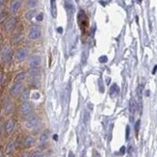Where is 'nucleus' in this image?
<instances>
[{
  "mask_svg": "<svg viewBox=\"0 0 157 157\" xmlns=\"http://www.w3.org/2000/svg\"><path fill=\"white\" fill-rule=\"evenodd\" d=\"M0 58L1 61L4 63H9L12 58V48L9 44H5L1 48V52H0Z\"/></svg>",
  "mask_w": 157,
  "mask_h": 157,
  "instance_id": "1",
  "label": "nucleus"
},
{
  "mask_svg": "<svg viewBox=\"0 0 157 157\" xmlns=\"http://www.w3.org/2000/svg\"><path fill=\"white\" fill-rule=\"evenodd\" d=\"M42 36V30L40 26L33 25L30 27L29 32H28V38L30 40H38L39 38H41Z\"/></svg>",
  "mask_w": 157,
  "mask_h": 157,
  "instance_id": "2",
  "label": "nucleus"
},
{
  "mask_svg": "<svg viewBox=\"0 0 157 157\" xmlns=\"http://www.w3.org/2000/svg\"><path fill=\"white\" fill-rule=\"evenodd\" d=\"M34 110V106L31 102L28 101H24L22 104L19 107V112L22 114L23 116H28L33 112Z\"/></svg>",
  "mask_w": 157,
  "mask_h": 157,
  "instance_id": "3",
  "label": "nucleus"
},
{
  "mask_svg": "<svg viewBox=\"0 0 157 157\" xmlns=\"http://www.w3.org/2000/svg\"><path fill=\"white\" fill-rule=\"evenodd\" d=\"M40 124V119L37 116H31L26 120L25 122V126L28 129H34Z\"/></svg>",
  "mask_w": 157,
  "mask_h": 157,
  "instance_id": "4",
  "label": "nucleus"
},
{
  "mask_svg": "<svg viewBox=\"0 0 157 157\" xmlns=\"http://www.w3.org/2000/svg\"><path fill=\"white\" fill-rule=\"evenodd\" d=\"M78 22H79V25L83 31L88 28V19L83 11H80L79 14H78Z\"/></svg>",
  "mask_w": 157,
  "mask_h": 157,
  "instance_id": "5",
  "label": "nucleus"
},
{
  "mask_svg": "<svg viewBox=\"0 0 157 157\" xmlns=\"http://www.w3.org/2000/svg\"><path fill=\"white\" fill-rule=\"evenodd\" d=\"M28 51L25 48H19L15 54V59L16 62H22L27 58Z\"/></svg>",
  "mask_w": 157,
  "mask_h": 157,
  "instance_id": "6",
  "label": "nucleus"
},
{
  "mask_svg": "<svg viewBox=\"0 0 157 157\" xmlns=\"http://www.w3.org/2000/svg\"><path fill=\"white\" fill-rule=\"evenodd\" d=\"M21 90H22V84H21V82H15V83L11 86L9 92L11 95L16 96L20 94Z\"/></svg>",
  "mask_w": 157,
  "mask_h": 157,
  "instance_id": "7",
  "label": "nucleus"
},
{
  "mask_svg": "<svg viewBox=\"0 0 157 157\" xmlns=\"http://www.w3.org/2000/svg\"><path fill=\"white\" fill-rule=\"evenodd\" d=\"M16 19L15 16L10 17V19H7V20L4 22V29L6 31H11L16 27Z\"/></svg>",
  "mask_w": 157,
  "mask_h": 157,
  "instance_id": "8",
  "label": "nucleus"
},
{
  "mask_svg": "<svg viewBox=\"0 0 157 157\" xmlns=\"http://www.w3.org/2000/svg\"><path fill=\"white\" fill-rule=\"evenodd\" d=\"M21 5H22V1L21 0H13L10 4V13L12 14H16L20 9Z\"/></svg>",
  "mask_w": 157,
  "mask_h": 157,
  "instance_id": "9",
  "label": "nucleus"
},
{
  "mask_svg": "<svg viewBox=\"0 0 157 157\" xmlns=\"http://www.w3.org/2000/svg\"><path fill=\"white\" fill-rule=\"evenodd\" d=\"M28 64H29L30 67H40L41 64H42L41 57L38 56V55L32 56L31 58L29 59V62H28Z\"/></svg>",
  "mask_w": 157,
  "mask_h": 157,
  "instance_id": "10",
  "label": "nucleus"
},
{
  "mask_svg": "<svg viewBox=\"0 0 157 157\" xmlns=\"http://www.w3.org/2000/svg\"><path fill=\"white\" fill-rule=\"evenodd\" d=\"M14 127H15V122L14 120H8L5 123V132L7 134H11L14 130Z\"/></svg>",
  "mask_w": 157,
  "mask_h": 157,
  "instance_id": "11",
  "label": "nucleus"
},
{
  "mask_svg": "<svg viewBox=\"0 0 157 157\" xmlns=\"http://www.w3.org/2000/svg\"><path fill=\"white\" fill-rule=\"evenodd\" d=\"M34 143H35V139H34V137L30 136V135H28V136H26L25 138H24V140H23L24 147H26V148H30V147H32V146L34 145Z\"/></svg>",
  "mask_w": 157,
  "mask_h": 157,
  "instance_id": "12",
  "label": "nucleus"
},
{
  "mask_svg": "<svg viewBox=\"0 0 157 157\" xmlns=\"http://www.w3.org/2000/svg\"><path fill=\"white\" fill-rule=\"evenodd\" d=\"M40 71L41 70H40V69H39V67H30L29 70L27 71V73H28V75L31 77H36L40 74Z\"/></svg>",
  "mask_w": 157,
  "mask_h": 157,
  "instance_id": "13",
  "label": "nucleus"
},
{
  "mask_svg": "<svg viewBox=\"0 0 157 157\" xmlns=\"http://www.w3.org/2000/svg\"><path fill=\"white\" fill-rule=\"evenodd\" d=\"M30 97V91L28 90V89H26V90H24L22 92H21L20 95V100L21 101H27L28 99H29Z\"/></svg>",
  "mask_w": 157,
  "mask_h": 157,
  "instance_id": "14",
  "label": "nucleus"
},
{
  "mask_svg": "<svg viewBox=\"0 0 157 157\" xmlns=\"http://www.w3.org/2000/svg\"><path fill=\"white\" fill-rule=\"evenodd\" d=\"M50 8H51V15L53 17L57 16V7H56V0H50Z\"/></svg>",
  "mask_w": 157,
  "mask_h": 157,
  "instance_id": "15",
  "label": "nucleus"
},
{
  "mask_svg": "<svg viewBox=\"0 0 157 157\" xmlns=\"http://www.w3.org/2000/svg\"><path fill=\"white\" fill-rule=\"evenodd\" d=\"M26 77V72H24V71H21V72H19L16 75L15 77V82H22L24 79H25Z\"/></svg>",
  "mask_w": 157,
  "mask_h": 157,
  "instance_id": "16",
  "label": "nucleus"
},
{
  "mask_svg": "<svg viewBox=\"0 0 157 157\" xmlns=\"http://www.w3.org/2000/svg\"><path fill=\"white\" fill-rule=\"evenodd\" d=\"M66 9L69 12V14H72L74 11V6L70 0H66Z\"/></svg>",
  "mask_w": 157,
  "mask_h": 157,
  "instance_id": "17",
  "label": "nucleus"
},
{
  "mask_svg": "<svg viewBox=\"0 0 157 157\" xmlns=\"http://www.w3.org/2000/svg\"><path fill=\"white\" fill-rule=\"evenodd\" d=\"M39 4V1L38 0H27L26 1V5L28 8H30V9H35L36 7L38 6Z\"/></svg>",
  "mask_w": 157,
  "mask_h": 157,
  "instance_id": "18",
  "label": "nucleus"
},
{
  "mask_svg": "<svg viewBox=\"0 0 157 157\" xmlns=\"http://www.w3.org/2000/svg\"><path fill=\"white\" fill-rule=\"evenodd\" d=\"M14 148H15V143H14V141H11L9 142V144L7 145V148H6V153H11L13 151H14Z\"/></svg>",
  "mask_w": 157,
  "mask_h": 157,
  "instance_id": "19",
  "label": "nucleus"
},
{
  "mask_svg": "<svg viewBox=\"0 0 157 157\" xmlns=\"http://www.w3.org/2000/svg\"><path fill=\"white\" fill-rule=\"evenodd\" d=\"M36 15H37L36 11H35V10H31V11H29V12H27V13L25 14V17H26V19L30 20V19H33V17H35Z\"/></svg>",
  "mask_w": 157,
  "mask_h": 157,
  "instance_id": "20",
  "label": "nucleus"
},
{
  "mask_svg": "<svg viewBox=\"0 0 157 157\" xmlns=\"http://www.w3.org/2000/svg\"><path fill=\"white\" fill-rule=\"evenodd\" d=\"M13 107H14V105H13L12 102L8 101L7 103H5V113L6 114H10L11 112L13 111Z\"/></svg>",
  "mask_w": 157,
  "mask_h": 157,
  "instance_id": "21",
  "label": "nucleus"
},
{
  "mask_svg": "<svg viewBox=\"0 0 157 157\" xmlns=\"http://www.w3.org/2000/svg\"><path fill=\"white\" fill-rule=\"evenodd\" d=\"M118 92H119V87H118L116 84H114L111 87V89H110V95L114 96L115 95H117Z\"/></svg>",
  "mask_w": 157,
  "mask_h": 157,
  "instance_id": "22",
  "label": "nucleus"
},
{
  "mask_svg": "<svg viewBox=\"0 0 157 157\" xmlns=\"http://www.w3.org/2000/svg\"><path fill=\"white\" fill-rule=\"evenodd\" d=\"M7 17H8V14H7V12H1L0 13V24L5 22V21L7 20Z\"/></svg>",
  "mask_w": 157,
  "mask_h": 157,
  "instance_id": "23",
  "label": "nucleus"
},
{
  "mask_svg": "<svg viewBox=\"0 0 157 157\" xmlns=\"http://www.w3.org/2000/svg\"><path fill=\"white\" fill-rule=\"evenodd\" d=\"M47 139H48V133H47V132H44V133L41 134V136H40V142L41 143L46 142Z\"/></svg>",
  "mask_w": 157,
  "mask_h": 157,
  "instance_id": "24",
  "label": "nucleus"
},
{
  "mask_svg": "<svg viewBox=\"0 0 157 157\" xmlns=\"http://www.w3.org/2000/svg\"><path fill=\"white\" fill-rule=\"evenodd\" d=\"M135 110H136V102H135L134 99H131L130 100V111L133 113Z\"/></svg>",
  "mask_w": 157,
  "mask_h": 157,
  "instance_id": "25",
  "label": "nucleus"
},
{
  "mask_svg": "<svg viewBox=\"0 0 157 157\" xmlns=\"http://www.w3.org/2000/svg\"><path fill=\"white\" fill-rule=\"evenodd\" d=\"M35 19H36V20H37V21H42V19H44V14H42V13L37 14L36 16H35Z\"/></svg>",
  "mask_w": 157,
  "mask_h": 157,
  "instance_id": "26",
  "label": "nucleus"
},
{
  "mask_svg": "<svg viewBox=\"0 0 157 157\" xmlns=\"http://www.w3.org/2000/svg\"><path fill=\"white\" fill-rule=\"evenodd\" d=\"M42 154L41 151H34V152L31 154L30 157H42Z\"/></svg>",
  "mask_w": 157,
  "mask_h": 157,
  "instance_id": "27",
  "label": "nucleus"
},
{
  "mask_svg": "<svg viewBox=\"0 0 157 157\" xmlns=\"http://www.w3.org/2000/svg\"><path fill=\"white\" fill-rule=\"evenodd\" d=\"M3 78H4V70H3L2 67H0V85H1Z\"/></svg>",
  "mask_w": 157,
  "mask_h": 157,
  "instance_id": "28",
  "label": "nucleus"
},
{
  "mask_svg": "<svg viewBox=\"0 0 157 157\" xmlns=\"http://www.w3.org/2000/svg\"><path fill=\"white\" fill-rule=\"evenodd\" d=\"M87 51H85L83 54H82V62H86V60H87Z\"/></svg>",
  "mask_w": 157,
  "mask_h": 157,
  "instance_id": "29",
  "label": "nucleus"
},
{
  "mask_svg": "<svg viewBox=\"0 0 157 157\" xmlns=\"http://www.w3.org/2000/svg\"><path fill=\"white\" fill-rule=\"evenodd\" d=\"M99 62H100V63H105V62H107V57H106V56H101L100 58H99Z\"/></svg>",
  "mask_w": 157,
  "mask_h": 157,
  "instance_id": "30",
  "label": "nucleus"
},
{
  "mask_svg": "<svg viewBox=\"0 0 157 157\" xmlns=\"http://www.w3.org/2000/svg\"><path fill=\"white\" fill-rule=\"evenodd\" d=\"M139 126H140V120H138L136 123V125H135V131H136V135L138 134V131H139Z\"/></svg>",
  "mask_w": 157,
  "mask_h": 157,
  "instance_id": "31",
  "label": "nucleus"
},
{
  "mask_svg": "<svg viewBox=\"0 0 157 157\" xmlns=\"http://www.w3.org/2000/svg\"><path fill=\"white\" fill-rule=\"evenodd\" d=\"M20 157H30V155H29V153H28V152H23V153H21Z\"/></svg>",
  "mask_w": 157,
  "mask_h": 157,
  "instance_id": "32",
  "label": "nucleus"
},
{
  "mask_svg": "<svg viewBox=\"0 0 157 157\" xmlns=\"http://www.w3.org/2000/svg\"><path fill=\"white\" fill-rule=\"evenodd\" d=\"M39 97H40V94H39V92H35V94L33 95V98L38 99Z\"/></svg>",
  "mask_w": 157,
  "mask_h": 157,
  "instance_id": "33",
  "label": "nucleus"
},
{
  "mask_svg": "<svg viewBox=\"0 0 157 157\" xmlns=\"http://www.w3.org/2000/svg\"><path fill=\"white\" fill-rule=\"evenodd\" d=\"M88 120V113H85V118H84V122L86 123Z\"/></svg>",
  "mask_w": 157,
  "mask_h": 157,
  "instance_id": "34",
  "label": "nucleus"
},
{
  "mask_svg": "<svg viewBox=\"0 0 157 157\" xmlns=\"http://www.w3.org/2000/svg\"><path fill=\"white\" fill-rule=\"evenodd\" d=\"M67 157H74L73 152H72V151H70V152H69V156H67Z\"/></svg>",
  "mask_w": 157,
  "mask_h": 157,
  "instance_id": "35",
  "label": "nucleus"
},
{
  "mask_svg": "<svg viewBox=\"0 0 157 157\" xmlns=\"http://www.w3.org/2000/svg\"><path fill=\"white\" fill-rule=\"evenodd\" d=\"M2 42H3V39L1 37V35H0V49H1V46H2Z\"/></svg>",
  "mask_w": 157,
  "mask_h": 157,
  "instance_id": "36",
  "label": "nucleus"
},
{
  "mask_svg": "<svg viewBox=\"0 0 157 157\" xmlns=\"http://www.w3.org/2000/svg\"><path fill=\"white\" fill-rule=\"evenodd\" d=\"M128 135H129V127H127L126 129V138H128Z\"/></svg>",
  "mask_w": 157,
  "mask_h": 157,
  "instance_id": "37",
  "label": "nucleus"
},
{
  "mask_svg": "<svg viewBox=\"0 0 157 157\" xmlns=\"http://www.w3.org/2000/svg\"><path fill=\"white\" fill-rule=\"evenodd\" d=\"M4 2H5V0H0V7L4 4Z\"/></svg>",
  "mask_w": 157,
  "mask_h": 157,
  "instance_id": "38",
  "label": "nucleus"
},
{
  "mask_svg": "<svg viewBox=\"0 0 157 157\" xmlns=\"http://www.w3.org/2000/svg\"><path fill=\"white\" fill-rule=\"evenodd\" d=\"M58 32H59V33H62V32H63V29H62L61 27H59V28H58Z\"/></svg>",
  "mask_w": 157,
  "mask_h": 157,
  "instance_id": "39",
  "label": "nucleus"
},
{
  "mask_svg": "<svg viewBox=\"0 0 157 157\" xmlns=\"http://www.w3.org/2000/svg\"><path fill=\"white\" fill-rule=\"evenodd\" d=\"M156 70H157V67L155 66V67H154V70H153V71H152V72H153V74H154V73H155V71H156Z\"/></svg>",
  "mask_w": 157,
  "mask_h": 157,
  "instance_id": "40",
  "label": "nucleus"
},
{
  "mask_svg": "<svg viewBox=\"0 0 157 157\" xmlns=\"http://www.w3.org/2000/svg\"><path fill=\"white\" fill-rule=\"evenodd\" d=\"M95 157H100V156H99L98 153H96V152H95Z\"/></svg>",
  "mask_w": 157,
  "mask_h": 157,
  "instance_id": "41",
  "label": "nucleus"
},
{
  "mask_svg": "<svg viewBox=\"0 0 157 157\" xmlns=\"http://www.w3.org/2000/svg\"><path fill=\"white\" fill-rule=\"evenodd\" d=\"M54 140H57V135H54Z\"/></svg>",
  "mask_w": 157,
  "mask_h": 157,
  "instance_id": "42",
  "label": "nucleus"
},
{
  "mask_svg": "<svg viewBox=\"0 0 157 157\" xmlns=\"http://www.w3.org/2000/svg\"><path fill=\"white\" fill-rule=\"evenodd\" d=\"M0 157H2V153L1 152H0Z\"/></svg>",
  "mask_w": 157,
  "mask_h": 157,
  "instance_id": "43",
  "label": "nucleus"
},
{
  "mask_svg": "<svg viewBox=\"0 0 157 157\" xmlns=\"http://www.w3.org/2000/svg\"><path fill=\"white\" fill-rule=\"evenodd\" d=\"M138 1H139V2H141V1H142V0H138Z\"/></svg>",
  "mask_w": 157,
  "mask_h": 157,
  "instance_id": "44",
  "label": "nucleus"
},
{
  "mask_svg": "<svg viewBox=\"0 0 157 157\" xmlns=\"http://www.w3.org/2000/svg\"><path fill=\"white\" fill-rule=\"evenodd\" d=\"M44 157H49V156H44Z\"/></svg>",
  "mask_w": 157,
  "mask_h": 157,
  "instance_id": "45",
  "label": "nucleus"
},
{
  "mask_svg": "<svg viewBox=\"0 0 157 157\" xmlns=\"http://www.w3.org/2000/svg\"><path fill=\"white\" fill-rule=\"evenodd\" d=\"M0 113H1V111H0Z\"/></svg>",
  "mask_w": 157,
  "mask_h": 157,
  "instance_id": "46",
  "label": "nucleus"
}]
</instances>
